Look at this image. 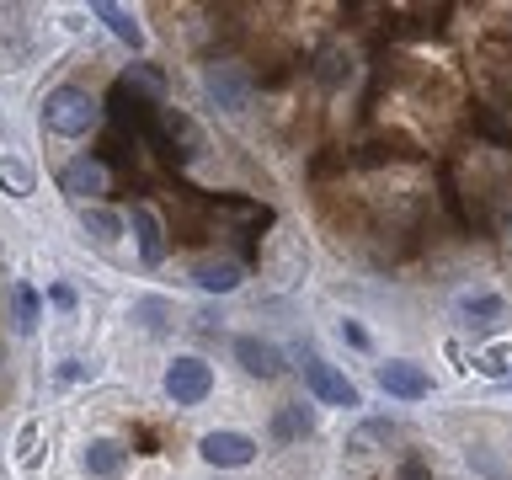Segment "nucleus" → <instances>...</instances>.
Listing matches in <instances>:
<instances>
[{"label":"nucleus","instance_id":"obj_13","mask_svg":"<svg viewBox=\"0 0 512 480\" xmlns=\"http://www.w3.org/2000/svg\"><path fill=\"white\" fill-rule=\"evenodd\" d=\"M192 278H198L203 294H230V288H240V278H246V272H240L235 262H198V272H192Z\"/></svg>","mask_w":512,"mask_h":480},{"label":"nucleus","instance_id":"obj_2","mask_svg":"<svg viewBox=\"0 0 512 480\" xmlns=\"http://www.w3.org/2000/svg\"><path fill=\"white\" fill-rule=\"evenodd\" d=\"M203 86H208V96H214V107H224V112H246L251 91H256V80H251L246 64L214 59V64L203 70Z\"/></svg>","mask_w":512,"mask_h":480},{"label":"nucleus","instance_id":"obj_14","mask_svg":"<svg viewBox=\"0 0 512 480\" xmlns=\"http://www.w3.org/2000/svg\"><path fill=\"white\" fill-rule=\"evenodd\" d=\"M315 80H320V86H347V80H352V54H347V48H320V59H315Z\"/></svg>","mask_w":512,"mask_h":480},{"label":"nucleus","instance_id":"obj_1","mask_svg":"<svg viewBox=\"0 0 512 480\" xmlns=\"http://www.w3.org/2000/svg\"><path fill=\"white\" fill-rule=\"evenodd\" d=\"M96 118H102V107H96V96L86 86H54L43 96V123L54 128V134H64V139L91 134Z\"/></svg>","mask_w":512,"mask_h":480},{"label":"nucleus","instance_id":"obj_16","mask_svg":"<svg viewBox=\"0 0 512 480\" xmlns=\"http://www.w3.org/2000/svg\"><path fill=\"white\" fill-rule=\"evenodd\" d=\"M464 315H470V326H496L507 315V304L496 294H475V299H464Z\"/></svg>","mask_w":512,"mask_h":480},{"label":"nucleus","instance_id":"obj_9","mask_svg":"<svg viewBox=\"0 0 512 480\" xmlns=\"http://www.w3.org/2000/svg\"><path fill=\"white\" fill-rule=\"evenodd\" d=\"M80 464H86V475H91V480H118V475L128 470V448H123V443H112V438H96V443H86Z\"/></svg>","mask_w":512,"mask_h":480},{"label":"nucleus","instance_id":"obj_8","mask_svg":"<svg viewBox=\"0 0 512 480\" xmlns=\"http://www.w3.org/2000/svg\"><path fill=\"white\" fill-rule=\"evenodd\" d=\"M235 358H240V368H246L251 379H278L283 374L278 347L262 342V336H235Z\"/></svg>","mask_w":512,"mask_h":480},{"label":"nucleus","instance_id":"obj_10","mask_svg":"<svg viewBox=\"0 0 512 480\" xmlns=\"http://www.w3.org/2000/svg\"><path fill=\"white\" fill-rule=\"evenodd\" d=\"M379 384H384L395 400H422V395L432 390V379H427L416 363H379Z\"/></svg>","mask_w":512,"mask_h":480},{"label":"nucleus","instance_id":"obj_12","mask_svg":"<svg viewBox=\"0 0 512 480\" xmlns=\"http://www.w3.org/2000/svg\"><path fill=\"white\" fill-rule=\"evenodd\" d=\"M315 432V411L310 406H283L278 416H272V438L278 443H299Z\"/></svg>","mask_w":512,"mask_h":480},{"label":"nucleus","instance_id":"obj_3","mask_svg":"<svg viewBox=\"0 0 512 480\" xmlns=\"http://www.w3.org/2000/svg\"><path fill=\"white\" fill-rule=\"evenodd\" d=\"M166 395H171V406H198V400L214 395V368L203 358H176L166 368Z\"/></svg>","mask_w":512,"mask_h":480},{"label":"nucleus","instance_id":"obj_18","mask_svg":"<svg viewBox=\"0 0 512 480\" xmlns=\"http://www.w3.org/2000/svg\"><path fill=\"white\" fill-rule=\"evenodd\" d=\"M11 310H16V331H32V326H38V294H32L27 283H16Z\"/></svg>","mask_w":512,"mask_h":480},{"label":"nucleus","instance_id":"obj_19","mask_svg":"<svg viewBox=\"0 0 512 480\" xmlns=\"http://www.w3.org/2000/svg\"><path fill=\"white\" fill-rule=\"evenodd\" d=\"M395 480H432V470H427L422 459H406V464L395 470Z\"/></svg>","mask_w":512,"mask_h":480},{"label":"nucleus","instance_id":"obj_15","mask_svg":"<svg viewBox=\"0 0 512 480\" xmlns=\"http://www.w3.org/2000/svg\"><path fill=\"white\" fill-rule=\"evenodd\" d=\"M0 192H11V198H32V166L16 155H0Z\"/></svg>","mask_w":512,"mask_h":480},{"label":"nucleus","instance_id":"obj_4","mask_svg":"<svg viewBox=\"0 0 512 480\" xmlns=\"http://www.w3.org/2000/svg\"><path fill=\"white\" fill-rule=\"evenodd\" d=\"M304 384L315 390V400H326V406H358V384H352L347 374H336L331 363H320L315 352H304Z\"/></svg>","mask_w":512,"mask_h":480},{"label":"nucleus","instance_id":"obj_11","mask_svg":"<svg viewBox=\"0 0 512 480\" xmlns=\"http://www.w3.org/2000/svg\"><path fill=\"white\" fill-rule=\"evenodd\" d=\"M96 16H102L112 38H118V43H128V48H134V54L144 48V27L134 22V11H123V6H112V0H102V6H96Z\"/></svg>","mask_w":512,"mask_h":480},{"label":"nucleus","instance_id":"obj_17","mask_svg":"<svg viewBox=\"0 0 512 480\" xmlns=\"http://www.w3.org/2000/svg\"><path fill=\"white\" fill-rule=\"evenodd\" d=\"M80 219H86V230H91L96 240H118V235H123V214H112V208H96V203H91Z\"/></svg>","mask_w":512,"mask_h":480},{"label":"nucleus","instance_id":"obj_6","mask_svg":"<svg viewBox=\"0 0 512 480\" xmlns=\"http://www.w3.org/2000/svg\"><path fill=\"white\" fill-rule=\"evenodd\" d=\"M128 224H134V240H139V256L150 267H160L166 262V224H160V214L150 203H134L128 208Z\"/></svg>","mask_w":512,"mask_h":480},{"label":"nucleus","instance_id":"obj_5","mask_svg":"<svg viewBox=\"0 0 512 480\" xmlns=\"http://www.w3.org/2000/svg\"><path fill=\"white\" fill-rule=\"evenodd\" d=\"M198 454L214 464V470H246L256 459V438H246V432H203Z\"/></svg>","mask_w":512,"mask_h":480},{"label":"nucleus","instance_id":"obj_7","mask_svg":"<svg viewBox=\"0 0 512 480\" xmlns=\"http://www.w3.org/2000/svg\"><path fill=\"white\" fill-rule=\"evenodd\" d=\"M59 187L70 192V198H80V203L102 198V192H107V166H102V160H70V166L59 171Z\"/></svg>","mask_w":512,"mask_h":480}]
</instances>
